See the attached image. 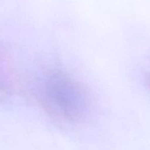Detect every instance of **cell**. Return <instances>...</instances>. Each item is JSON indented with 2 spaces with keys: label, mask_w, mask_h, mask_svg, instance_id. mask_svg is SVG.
<instances>
[{
  "label": "cell",
  "mask_w": 150,
  "mask_h": 150,
  "mask_svg": "<svg viewBox=\"0 0 150 150\" xmlns=\"http://www.w3.org/2000/svg\"><path fill=\"white\" fill-rule=\"evenodd\" d=\"M39 102L51 117L61 122L77 124L89 113L90 98L86 89L64 72H54L45 79L39 92Z\"/></svg>",
  "instance_id": "6da1fadb"
},
{
  "label": "cell",
  "mask_w": 150,
  "mask_h": 150,
  "mask_svg": "<svg viewBox=\"0 0 150 150\" xmlns=\"http://www.w3.org/2000/svg\"><path fill=\"white\" fill-rule=\"evenodd\" d=\"M7 57L0 50V92H7L10 89V74Z\"/></svg>",
  "instance_id": "7a4b0ae2"
},
{
  "label": "cell",
  "mask_w": 150,
  "mask_h": 150,
  "mask_svg": "<svg viewBox=\"0 0 150 150\" xmlns=\"http://www.w3.org/2000/svg\"><path fill=\"white\" fill-rule=\"evenodd\" d=\"M145 81H146V86H147L148 87H149L150 89V73H148V74L146 75V79H145Z\"/></svg>",
  "instance_id": "3957f363"
}]
</instances>
